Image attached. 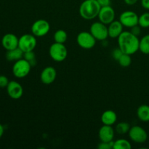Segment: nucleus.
<instances>
[{"label": "nucleus", "instance_id": "f257e3e1", "mask_svg": "<svg viewBox=\"0 0 149 149\" xmlns=\"http://www.w3.org/2000/svg\"><path fill=\"white\" fill-rule=\"evenodd\" d=\"M140 40L131 31H123L118 37L119 47L123 53L133 55L139 50Z\"/></svg>", "mask_w": 149, "mask_h": 149}, {"label": "nucleus", "instance_id": "f03ea898", "mask_svg": "<svg viewBox=\"0 0 149 149\" xmlns=\"http://www.w3.org/2000/svg\"><path fill=\"white\" fill-rule=\"evenodd\" d=\"M101 7L97 0H84L79 7V15L85 20H93L98 16Z\"/></svg>", "mask_w": 149, "mask_h": 149}, {"label": "nucleus", "instance_id": "7ed1b4c3", "mask_svg": "<svg viewBox=\"0 0 149 149\" xmlns=\"http://www.w3.org/2000/svg\"><path fill=\"white\" fill-rule=\"evenodd\" d=\"M49 54L53 61L56 62H62L67 58L68 50L64 44L55 42L49 47Z\"/></svg>", "mask_w": 149, "mask_h": 149}, {"label": "nucleus", "instance_id": "20e7f679", "mask_svg": "<svg viewBox=\"0 0 149 149\" xmlns=\"http://www.w3.org/2000/svg\"><path fill=\"white\" fill-rule=\"evenodd\" d=\"M31 67V64L23 58L15 62L13 66V74L17 78H24L29 75Z\"/></svg>", "mask_w": 149, "mask_h": 149}, {"label": "nucleus", "instance_id": "39448f33", "mask_svg": "<svg viewBox=\"0 0 149 149\" xmlns=\"http://www.w3.org/2000/svg\"><path fill=\"white\" fill-rule=\"evenodd\" d=\"M37 44L36 36L33 34L26 33L19 38L18 47L23 52L33 51Z\"/></svg>", "mask_w": 149, "mask_h": 149}, {"label": "nucleus", "instance_id": "423d86ee", "mask_svg": "<svg viewBox=\"0 0 149 149\" xmlns=\"http://www.w3.org/2000/svg\"><path fill=\"white\" fill-rule=\"evenodd\" d=\"M90 32L97 41H103L109 36L108 27L102 22H95L91 25Z\"/></svg>", "mask_w": 149, "mask_h": 149}, {"label": "nucleus", "instance_id": "0eeeda50", "mask_svg": "<svg viewBox=\"0 0 149 149\" xmlns=\"http://www.w3.org/2000/svg\"><path fill=\"white\" fill-rule=\"evenodd\" d=\"M96 39L90 32L81 31L77 35V42L80 47L85 49H92L95 45Z\"/></svg>", "mask_w": 149, "mask_h": 149}, {"label": "nucleus", "instance_id": "6e6552de", "mask_svg": "<svg viewBox=\"0 0 149 149\" xmlns=\"http://www.w3.org/2000/svg\"><path fill=\"white\" fill-rule=\"evenodd\" d=\"M50 29L49 22L44 19L36 20L31 26V33L36 37H42L48 33Z\"/></svg>", "mask_w": 149, "mask_h": 149}, {"label": "nucleus", "instance_id": "1a4fd4ad", "mask_svg": "<svg viewBox=\"0 0 149 149\" xmlns=\"http://www.w3.org/2000/svg\"><path fill=\"white\" fill-rule=\"evenodd\" d=\"M128 134L130 138L136 143H143L148 140V133L146 130L138 125L130 127Z\"/></svg>", "mask_w": 149, "mask_h": 149}, {"label": "nucleus", "instance_id": "9d476101", "mask_svg": "<svg viewBox=\"0 0 149 149\" xmlns=\"http://www.w3.org/2000/svg\"><path fill=\"white\" fill-rule=\"evenodd\" d=\"M139 16L133 11H125L119 16V21L124 26L132 28L138 25Z\"/></svg>", "mask_w": 149, "mask_h": 149}, {"label": "nucleus", "instance_id": "9b49d317", "mask_svg": "<svg viewBox=\"0 0 149 149\" xmlns=\"http://www.w3.org/2000/svg\"><path fill=\"white\" fill-rule=\"evenodd\" d=\"M97 17L99 20L104 24H110L115 19V11L111 5L102 7Z\"/></svg>", "mask_w": 149, "mask_h": 149}, {"label": "nucleus", "instance_id": "f8f14e48", "mask_svg": "<svg viewBox=\"0 0 149 149\" xmlns=\"http://www.w3.org/2000/svg\"><path fill=\"white\" fill-rule=\"evenodd\" d=\"M7 92L8 95L14 100L20 99L23 96V88L21 84L16 81H11L7 86Z\"/></svg>", "mask_w": 149, "mask_h": 149}, {"label": "nucleus", "instance_id": "ddd939ff", "mask_svg": "<svg viewBox=\"0 0 149 149\" xmlns=\"http://www.w3.org/2000/svg\"><path fill=\"white\" fill-rule=\"evenodd\" d=\"M57 77V71L52 66H47L42 70L40 74V79L45 84H50L55 81Z\"/></svg>", "mask_w": 149, "mask_h": 149}, {"label": "nucleus", "instance_id": "4468645a", "mask_svg": "<svg viewBox=\"0 0 149 149\" xmlns=\"http://www.w3.org/2000/svg\"><path fill=\"white\" fill-rule=\"evenodd\" d=\"M19 38L14 33H8L4 35L1 39V45L6 50H10L18 47Z\"/></svg>", "mask_w": 149, "mask_h": 149}, {"label": "nucleus", "instance_id": "2eb2a0df", "mask_svg": "<svg viewBox=\"0 0 149 149\" xmlns=\"http://www.w3.org/2000/svg\"><path fill=\"white\" fill-rule=\"evenodd\" d=\"M98 136L101 142H111L114 138V130L110 125H105L100 128Z\"/></svg>", "mask_w": 149, "mask_h": 149}, {"label": "nucleus", "instance_id": "dca6fc26", "mask_svg": "<svg viewBox=\"0 0 149 149\" xmlns=\"http://www.w3.org/2000/svg\"><path fill=\"white\" fill-rule=\"evenodd\" d=\"M108 27V32H109V36L112 39H116L119 37L121 33L123 32L124 26L122 24L119 20H113V22L109 24Z\"/></svg>", "mask_w": 149, "mask_h": 149}, {"label": "nucleus", "instance_id": "f3484780", "mask_svg": "<svg viewBox=\"0 0 149 149\" xmlns=\"http://www.w3.org/2000/svg\"><path fill=\"white\" fill-rule=\"evenodd\" d=\"M100 119L103 125L112 126L116 123V120H117V115H116V112L113 111L106 110L102 113Z\"/></svg>", "mask_w": 149, "mask_h": 149}, {"label": "nucleus", "instance_id": "a211bd4d", "mask_svg": "<svg viewBox=\"0 0 149 149\" xmlns=\"http://www.w3.org/2000/svg\"><path fill=\"white\" fill-rule=\"evenodd\" d=\"M24 52L19 47L15 48L13 49L7 50L6 53V59L9 61H17L23 58Z\"/></svg>", "mask_w": 149, "mask_h": 149}, {"label": "nucleus", "instance_id": "6ab92c4d", "mask_svg": "<svg viewBox=\"0 0 149 149\" xmlns=\"http://www.w3.org/2000/svg\"><path fill=\"white\" fill-rule=\"evenodd\" d=\"M137 116L138 119L143 122H149V106L141 105L137 109Z\"/></svg>", "mask_w": 149, "mask_h": 149}, {"label": "nucleus", "instance_id": "aec40b11", "mask_svg": "<svg viewBox=\"0 0 149 149\" xmlns=\"http://www.w3.org/2000/svg\"><path fill=\"white\" fill-rule=\"evenodd\" d=\"M139 50L142 53L149 55V34L143 36L140 40Z\"/></svg>", "mask_w": 149, "mask_h": 149}, {"label": "nucleus", "instance_id": "412c9836", "mask_svg": "<svg viewBox=\"0 0 149 149\" xmlns=\"http://www.w3.org/2000/svg\"><path fill=\"white\" fill-rule=\"evenodd\" d=\"M67 39H68V34L66 31L63 29H59L54 33V40L57 43L64 44L66 42Z\"/></svg>", "mask_w": 149, "mask_h": 149}, {"label": "nucleus", "instance_id": "4be33fe9", "mask_svg": "<svg viewBox=\"0 0 149 149\" xmlns=\"http://www.w3.org/2000/svg\"><path fill=\"white\" fill-rule=\"evenodd\" d=\"M131 143L125 139H118L113 141V149H131Z\"/></svg>", "mask_w": 149, "mask_h": 149}, {"label": "nucleus", "instance_id": "5701e85b", "mask_svg": "<svg viewBox=\"0 0 149 149\" xmlns=\"http://www.w3.org/2000/svg\"><path fill=\"white\" fill-rule=\"evenodd\" d=\"M130 130V125L127 122H120L116 126V132L119 135H125L128 133Z\"/></svg>", "mask_w": 149, "mask_h": 149}, {"label": "nucleus", "instance_id": "b1692460", "mask_svg": "<svg viewBox=\"0 0 149 149\" xmlns=\"http://www.w3.org/2000/svg\"><path fill=\"white\" fill-rule=\"evenodd\" d=\"M118 63H119V65L122 67H128L130 65V64L132 63V58H131L130 55H128V54L123 53L122 56L120 57L119 60H118Z\"/></svg>", "mask_w": 149, "mask_h": 149}, {"label": "nucleus", "instance_id": "393cba45", "mask_svg": "<svg viewBox=\"0 0 149 149\" xmlns=\"http://www.w3.org/2000/svg\"><path fill=\"white\" fill-rule=\"evenodd\" d=\"M138 25L143 29L149 28V13H144L139 16Z\"/></svg>", "mask_w": 149, "mask_h": 149}, {"label": "nucleus", "instance_id": "a878e982", "mask_svg": "<svg viewBox=\"0 0 149 149\" xmlns=\"http://www.w3.org/2000/svg\"><path fill=\"white\" fill-rule=\"evenodd\" d=\"M23 58L25 60H26L31 64V66H33V65H36V55H35V53L33 52V51H29V52H24V54H23Z\"/></svg>", "mask_w": 149, "mask_h": 149}, {"label": "nucleus", "instance_id": "bb28decb", "mask_svg": "<svg viewBox=\"0 0 149 149\" xmlns=\"http://www.w3.org/2000/svg\"><path fill=\"white\" fill-rule=\"evenodd\" d=\"M123 52L122 51L119 49V47L116 48V49H113V51L111 52V55H112V58L115 60V61H117L120 58V57L122 56Z\"/></svg>", "mask_w": 149, "mask_h": 149}, {"label": "nucleus", "instance_id": "cd10ccee", "mask_svg": "<svg viewBox=\"0 0 149 149\" xmlns=\"http://www.w3.org/2000/svg\"><path fill=\"white\" fill-rule=\"evenodd\" d=\"M113 141L111 142H101L98 146H97V148L100 149H111L113 148Z\"/></svg>", "mask_w": 149, "mask_h": 149}, {"label": "nucleus", "instance_id": "c85d7f7f", "mask_svg": "<svg viewBox=\"0 0 149 149\" xmlns=\"http://www.w3.org/2000/svg\"><path fill=\"white\" fill-rule=\"evenodd\" d=\"M9 80L7 77L4 75H0V87L4 88V87H7V86L9 84Z\"/></svg>", "mask_w": 149, "mask_h": 149}, {"label": "nucleus", "instance_id": "c756f323", "mask_svg": "<svg viewBox=\"0 0 149 149\" xmlns=\"http://www.w3.org/2000/svg\"><path fill=\"white\" fill-rule=\"evenodd\" d=\"M130 29H131L130 31L132 32L134 35H135V36H138V35H140V33H141V27L139 26V25H136V26H133V27L130 28Z\"/></svg>", "mask_w": 149, "mask_h": 149}, {"label": "nucleus", "instance_id": "7c9ffc66", "mask_svg": "<svg viewBox=\"0 0 149 149\" xmlns=\"http://www.w3.org/2000/svg\"><path fill=\"white\" fill-rule=\"evenodd\" d=\"M97 1L101 7L111 5V0H97Z\"/></svg>", "mask_w": 149, "mask_h": 149}, {"label": "nucleus", "instance_id": "2f4dec72", "mask_svg": "<svg viewBox=\"0 0 149 149\" xmlns=\"http://www.w3.org/2000/svg\"><path fill=\"white\" fill-rule=\"evenodd\" d=\"M141 5L146 10H149V0H141Z\"/></svg>", "mask_w": 149, "mask_h": 149}, {"label": "nucleus", "instance_id": "473e14b6", "mask_svg": "<svg viewBox=\"0 0 149 149\" xmlns=\"http://www.w3.org/2000/svg\"><path fill=\"white\" fill-rule=\"evenodd\" d=\"M125 2V4H127V5H134V4H136L138 2V0H124Z\"/></svg>", "mask_w": 149, "mask_h": 149}, {"label": "nucleus", "instance_id": "72a5a7b5", "mask_svg": "<svg viewBox=\"0 0 149 149\" xmlns=\"http://www.w3.org/2000/svg\"><path fill=\"white\" fill-rule=\"evenodd\" d=\"M4 127H3V125H1V124H0V138L2 137L3 134H4Z\"/></svg>", "mask_w": 149, "mask_h": 149}]
</instances>
